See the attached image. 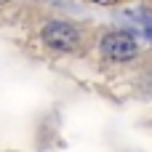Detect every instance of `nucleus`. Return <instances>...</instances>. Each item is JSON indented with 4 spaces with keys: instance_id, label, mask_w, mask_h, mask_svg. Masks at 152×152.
<instances>
[{
    "instance_id": "1",
    "label": "nucleus",
    "mask_w": 152,
    "mask_h": 152,
    "mask_svg": "<svg viewBox=\"0 0 152 152\" xmlns=\"http://www.w3.org/2000/svg\"><path fill=\"white\" fill-rule=\"evenodd\" d=\"M43 43L51 45L53 51L69 53L80 45V32L69 24V21H48L43 27Z\"/></svg>"
},
{
    "instance_id": "2",
    "label": "nucleus",
    "mask_w": 152,
    "mask_h": 152,
    "mask_svg": "<svg viewBox=\"0 0 152 152\" xmlns=\"http://www.w3.org/2000/svg\"><path fill=\"white\" fill-rule=\"evenodd\" d=\"M99 51L107 56V59H115V61H128L136 56L139 45L134 40V35L128 32H107L99 43Z\"/></svg>"
},
{
    "instance_id": "3",
    "label": "nucleus",
    "mask_w": 152,
    "mask_h": 152,
    "mask_svg": "<svg viewBox=\"0 0 152 152\" xmlns=\"http://www.w3.org/2000/svg\"><path fill=\"white\" fill-rule=\"evenodd\" d=\"M91 3H96V5H115L118 0H91Z\"/></svg>"
},
{
    "instance_id": "4",
    "label": "nucleus",
    "mask_w": 152,
    "mask_h": 152,
    "mask_svg": "<svg viewBox=\"0 0 152 152\" xmlns=\"http://www.w3.org/2000/svg\"><path fill=\"white\" fill-rule=\"evenodd\" d=\"M147 37H150V40H152V27H147Z\"/></svg>"
},
{
    "instance_id": "5",
    "label": "nucleus",
    "mask_w": 152,
    "mask_h": 152,
    "mask_svg": "<svg viewBox=\"0 0 152 152\" xmlns=\"http://www.w3.org/2000/svg\"><path fill=\"white\" fill-rule=\"evenodd\" d=\"M5 3H8V0H0V5H5Z\"/></svg>"
}]
</instances>
